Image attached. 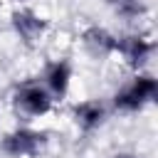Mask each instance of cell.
Segmentation results:
<instances>
[{"instance_id": "5b68a950", "label": "cell", "mask_w": 158, "mask_h": 158, "mask_svg": "<svg viewBox=\"0 0 158 158\" xmlns=\"http://www.w3.org/2000/svg\"><path fill=\"white\" fill-rule=\"evenodd\" d=\"M116 54H121L131 69L141 72L148 64V59L153 57V40L143 32L121 35V37H116Z\"/></svg>"}, {"instance_id": "9c48e42d", "label": "cell", "mask_w": 158, "mask_h": 158, "mask_svg": "<svg viewBox=\"0 0 158 158\" xmlns=\"http://www.w3.org/2000/svg\"><path fill=\"white\" fill-rule=\"evenodd\" d=\"M106 2L114 5L116 15H121V17L128 20V22H136V20H141V17L146 15L143 0H106Z\"/></svg>"}, {"instance_id": "8992f818", "label": "cell", "mask_w": 158, "mask_h": 158, "mask_svg": "<svg viewBox=\"0 0 158 158\" xmlns=\"http://www.w3.org/2000/svg\"><path fill=\"white\" fill-rule=\"evenodd\" d=\"M72 77H74V67H72V62L64 59V57L47 62L44 69H42V84H44V89L49 91V96H52L54 101H62V99L69 94Z\"/></svg>"}, {"instance_id": "7a4b0ae2", "label": "cell", "mask_w": 158, "mask_h": 158, "mask_svg": "<svg viewBox=\"0 0 158 158\" xmlns=\"http://www.w3.org/2000/svg\"><path fill=\"white\" fill-rule=\"evenodd\" d=\"M47 133L32 126H17L7 131L0 141V151L7 158H37L47 148Z\"/></svg>"}, {"instance_id": "3957f363", "label": "cell", "mask_w": 158, "mask_h": 158, "mask_svg": "<svg viewBox=\"0 0 158 158\" xmlns=\"http://www.w3.org/2000/svg\"><path fill=\"white\" fill-rule=\"evenodd\" d=\"M12 104L20 114H25L30 118H40V116H47L52 111L54 99L49 96V91L44 89V84L40 79H25L15 86Z\"/></svg>"}, {"instance_id": "ba28073f", "label": "cell", "mask_w": 158, "mask_h": 158, "mask_svg": "<svg viewBox=\"0 0 158 158\" xmlns=\"http://www.w3.org/2000/svg\"><path fill=\"white\" fill-rule=\"evenodd\" d=\"M72 118H74V123H77L79 131L91 133V131H96V128L104 126V121H106V106L99 99H84V101H79V104L72 106Z\"/></svg>"}, {"instance_id": "52a82bcc", "label": "cell", "mask_w": 158, "mask_h": 158, "mask_svg": "<svg viewBox=\"0 0 158 158\" xmlns=\"http://www.w3.org/2000/svg\"><path fill=\"white\" fill-rule=\"evenodd\" d=\"M79 42H81L84 52L99 62L116 54V35L101 25H86L79 35Z\"/></svg>"}, {"instance_id": "6da1fadb", "label": "cell", "mask_w": 158, "mask_h": 158, "mask_svg": "<svg viewBox=\"0 0 158 158\" xmlns=\"http://www.w3.org/2000/svg\"><path fill=\"white\" fill-rule=\"evenodd\" d=\"M156 96H158L156 77L141 69V72H136V77H131L128 84H123L114 94V109L121 114H138L148 104H153Z\"/></svg>"}, {"instance_id": "30bf717a", "label": "cell", "mask_w": 158, "mask_h": 158, "mask_svg": "<svg viewBox=\"0 0 158 158\" xmlns=\"http://www.w3.org/2000/svg\"><path fill=\"white\" fill-rule=\"evenodd\" d=\"M114 158H138V156H131V153H116Z\"/></svg>"}, {"instance_id": "277c9868", "label": "cell", "mask_w": 158, "mask_h": 158, "mask_svg": "<svg viewBox=\"0 0 158 158\" xmlns=\"http://www.w3.org/2000/svg\"><path fill=\"white\" fill-rule=\"evenodd\" d=\"M10 27H12L15 37H17L22 44L35 47V44H40V42L44 40V35H47V30H49V20H47L42 12H37L35 7L20 5V7H15V10L10 12Z\"/></svg>"}]
</instances>
